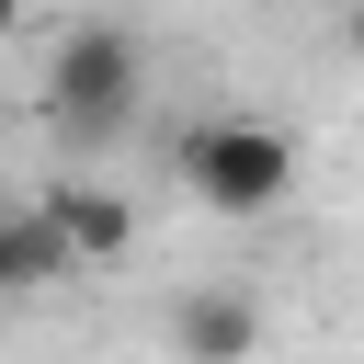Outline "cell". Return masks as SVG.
<instances>
[{"mask_svg":"<svg viewBox=\"0 0 364 364\" xmlns=\"http://www.w3.org/2000/svg\"><path fill=\"white\" fill-rule=\"evenodd\" d=\"M148 102V46L114 23V11H80L57 46H46V125L68 159H102Z\"/></svg>","mask_w":364,"mask_h":364,"instance_id":"obj_1","label":"cell"},{"mask_svg":"<svg viewBox=\"0 0 364 364\" xmlns=\"http://www.w3.org/2000/svg\"><path fill=\"white\" fill-rule=\"evenodd\" d=\"M171 171H182V193H193L205 216L250 228V216H273V205L296 193V136H284L273 114H193L182 148H171Z\"/></svg>","mask_w":364,"mask_h":364,"instance_id":"obj_2","label":"cell"},{"mask_svg":"<svg viewBox=\"0 0 364 364\" xmlns=\"http://www.w3.org/2000/svg\"><path fill=\"white\" fill-rule=\"evenodd\" d=\"M159 341H171V364H250L262 353V296L250 284H182Z\"/></svg>","mask_w":364,"mask_h":364,"instance_id":"obj_3","label":"cell"},{"mask_svg":"<svg viewBox=\"0 0 364 364\" xmlns=\"http://www.w3.org/2000/svg\"><path fill=\"white\" fill-rule=\"evenodd\" d=\"M34 205L68 228L80 273H102V262H125V250H136V205H125L114 182H34Z\"/></svg>","mask_w":364,"mask_h":364,"instance_id":"obj_4","label":"cell"},{"mask_svg":"<svg viewBox=\"0 0 364 364\" xmlns=\"http://www.w3.org/2000/svg\"><path fill=\"white\" fill-rule=\"evenodd\" d=\"M68 273H80V250H68V228H57V216H46L34 193H23V205L0 216V284H11V296H57Z\"/></svg>","mask_w":364,"mask_h":364,"instance_id":"obj_5","label":"cell"},{"mask_svg":"<svg viewBox=\"0 0 364 364\" xmlns=\"http://www.w3.org/2000/svg\"><path fill=\"white\" fill-rule=\"evenodd\" d=\"M341 46H353V57H364V0H353V23H341Z\"/></svg>","mask_w":364,"mask_h":364,"instance_id":"obj_6","label":"cell"}]
</instances>
